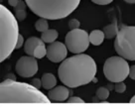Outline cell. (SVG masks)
Returning <instances> with one entry per match:
<instances>
[{
	"mask_svg": "<svg viewBox=\"0 0 135 112\" xmlns=\"http://www.w3.org/2000/svg\"><path fill=\"white\" fill-rule=\"evenodd\" d=\"M26 16H27V13H26L25 10H18V11H15V17L18 21H23L25 20Z\"/></svg>",
	"mask_w": 135,
	"mask_h": 112,
	"instance_id": "obj_20",
	"label": "cell"
},
{
	"mask_svg": "<svg viewBox=\"0 0 135 112\" xmlns=\"http://www.w3.org/2000/svg\"><path fill=\"white\" fill-rule=\"evenodd\" d=\"M97 96L100 100H105L109 96V90L105 87H99L97 90Z\"/></svg>",
	"mask_w": 135,
	"mask_h": 112,
	"instance_id": "obj_18",
	"label": "cell"
},
{
	"mask_svg": "<svg viewBox=\"0 0 135 112\" xmlns=\"http://www.w3.org/2000/svg\"><path fill=\"white\" fill-rule=\"evenodd\" d=\"M129 77L135 80V66H132L129 70Z\"/></svg>",
	"mask_w": 135,
	"mask_h": 112,
	"instance_id": "obj_27",
	"label": "cell"
},
{
	"mask_svg": "<svg viewBox=\"0 0 135 112\" xmlns=\"http://www.w3.org/2000/svg\"><path fill=\"white\" fill-rule=\"evenodd\" d=\"M105 38L104 32L100 30H93L91 33L89 34V41L93 46H99L102 44V42Z\"/></svg>",
	"mask_w": 135,
	"mask_h": 112,
	"instance_id": "obj_12",
	"label": "cell"
},
{
	"mask_svg": "<svg viewBox=\"0 0 135 112\" xmlns=\"http://www.w3.org/2000/svg\"><path fill=\"white\" fill-rule=\"evenodd\" d=\"M18 2H19V0H8L9 5L12 6V7H15V6L18 4Z\"/></svg>",
	"mask_w": 135,
	"mask_h": 112,
	"instance_id": "obj_28",
	"label": "cell"
},
{
	"mask_svg": "<svg viewBox=\"0 0 135 112\" xmlns=\"http://www.w3.org/2000/svg\"><path fill=\"white\" fill-rule=\"evenodd\" d=\"M130 103H135V95L130 99Z\"/></svg>",
	"mask_w": 135,
	"mask_h": 112,
	"instance_id": "obj_31",
	"label": "cell"
},
{
	"mask_svg": "<svg viewBox=\"0 0 135 112\" xmlns=\"http://www.w3.org/2000/svg\"><path fill=\"white\" fill-rule=\"evenodd\" d=\"M15 71L22 77H31L38 71V62L34 56H26L20 58L16 62Z\"/></svg>",
	"mask_w": 135,
	"mask_h": 112,
	"instance_id": "obj_8",
	"label": "cell"
},
{
	"mask_svg": "<svg viewBox=\"0 0 135 112\" xmlns=\"http://www.w3.org/2000/svg\"><path fill=\"white\" fill-rule=\"evenodd\" d=\"M68 102H69V103H84V101L81 99V98H80V97H76V96L71 97L70 99L68 100Z\"/></svg>",
	"mask_w": 135,
	"mask_h": 112,
	"instance_id": "obj_23",
	"label": "cell"
},
{
	"mask_svg": "<svg viewBox=\"0 0 135 112\" xmlns=\"http://www.w3.org/2000/svg\"><path fill=\"white\" fill-rule=\"evenodd\" d=\"M59 36V34L57 32V30L55 29H48L46 31L42 32V35H41V39L45 43H53L55 42V40H57V38Z\"/></svg>",
	"mask_w": 135,
	"mask_h": 112,
	"instance_id": "obj_14",
	"label": "cell"
},
{
	"mask_svg": "<svg viewBox=\"0 0 135 112\" xmlns=\"http://www.w3.org/2000/svg\"><path fill=\"white\" fill-rule=\"evenodd\" d=\"M68 48L61 42H53L47 47V58L53 62H63L67 57Z\"/></svg>",
	"mask_w": 135,
	"mask_h": 112,
	"instance_id": "obj_9",
	"label": "cell"
},
{
	"mask_svg": "<svg viewBox=\"0 0 135 112\" xmlns=\"http://www.w3.org/2000/svg\"><path fill=\"white\" fill-rule=\"evenodd\" d=\"M114 49L118 56L135 61V26H124L118 31L114 40Z\"/></svg>",
	"mask_w": 135,
	"mask_h": 112,
	"instance_id": "obj_5",
	"label": "cell"
},
{
	"mask_svg": "<svg viewBox=\"0 0 135 112\" xmlns=\"http://www.w3.org/2000/svg\"><path fill=\"white\" fill-rule=\"evenodd\" d=\"M69 89L65 86H56L53 87L52 89H49L48 92V97L50 100L53 101H65L69 97Z\"/></svg>",
	"mask_w": 135,
	"mask_h": 112,
	"instance_id": "obj_10",
	"label": "cell"
},
{
	"mask_svg": "<svg viewBox=\"0 0 135 112\" xmlns=\"http://www.w3.org/2000/svg\"><path fill=\"white\" fill-rule=\"evenodd\" d=\"M33 56L36 59H42V58H44L45 56H47V48L45 47V45H44V44L39 45V46L35 49V51H34Z\"/></svg>",
	"mask_w": 135,
	"mask_h": 112,
	"instance_id": "obj_17",
	"label": "cell"
},
{
	"mask_svg": "<svg viewBox=\"0 0 135 112\" xmlns=\"http://www.w3.org/2000/svg\"><path fill=\"white\" fill-rule=\"evenodd\" d=\"M30 10L41 18L59 20L69 16L80 4V0H25Z\"/></svg>",
	"mask_w": 135,
	"mask_h": 112,
	"instance_id": "obj_3",
	"label": "cell"
},
{
	"mask_svg": "<svg viewBox=\"0 0 135 112\" xmlns=\"http://www.w3.org/2000/svg\"><path fill=\"white\" fill-rule=\"evenodd\" d=\"M45 42L43 41L42 39H39L37 37H30L27 41L25 42L24 44V51L27 55L29 56H33L34 54V51L35 49L41 45V44H44Z\"/></svg>",
	"mask_w": 135,
	"mask_h": 112,
	"instance_id": "obj_11",
	"label": "cell"
},
{
	"mask_svg": "<svg viewBox=\"0 0 135 112\" xmlns=\"http://www.w3.org/2000/svg\"><path fill=\"white\" fill-rule=\"evenodd\" d=\"M5 79H13V80H15L16 79V77H15V75H7L6 76H5Z\"/></svg>",
	"mask_w": 135,
	"mask_h": 112,
	"instance_id": "obj_29",
	"label": "cell"
},
{
	"mask_svg": "<svg viewBox=\"0 0 135 112\" xmlns=\"http://www.w3.org/2000/svg\"><path fill=\"white\" fill-rule=\"evenodd\" d=\"M48 19L46 18H40L39 20L36 21L35 23V28L39 32H44L46 30L49 29V23H48Z\"/></svg>",
	"mask_w": 135,
	"mask_h": 112,
	"instance_id": "obj_16",
	"label": "cell"
},
{
	"mask_svg": "<svg viewBox=\"0 0 135 112\" xmlns=\"http://www.w3.org/2000/svg\"><path fill=\"white\" fill-rule=\"evenodd\" d=\"M102 31L104 32L106 39H112V38L116 37V35H117L119 30L117 28V25L115 23H113V24H110L108 26H105Z\"/></svg>",
	"mask_w": 135,
	"mask_h": 112,
	"instance_id": "obj_15",
	"label": "cell"
},
{
	"mask_svg": "<svg viewBox=\"0 0 135 112\" xmlns=\"http://www.w3.org/2000/svg\"><path fill=\"white\" fill-rule=\"evenodd\" d=\"M126 89V85L124 84L123 81H119V82H115V86H114V90L118 93H122L125 91Z\"/></svg>",
	"mask_w": 135,
	"mask_h": 112,
	"instance_id": "obj_19",
	"label": "cell"
},
{
	"mask_svg": "<svg viewBox=\"0 0 135 112\" xmlns=\"http://www.w3.org/2000/svg\"><path fill=\"white\" fill-rule=\"evenodd\" d=\"M61 81L68 87H79L94 79L97 64L89 55L78 54L65 59L58 70Z\"/></svg>",
	"mask_w": 135,
	"mask_h": 112,
	"instance_id": "obj_1",
	"label": "cell"
},
{
	"mask_svg": "<svg viewBox=\"0 0 135 112\" xmlns=\"http://www.w3.org/2000/svg\"><path fill=\"white\" fill-rule=\"evenodd\" d=\"M42 86L45 89H52L57 84V79L52 74H44L42 76Z\"/></svg>",
	"mask_w": 135,
	"mask_h": 112,
	"instance_id": "obj_13",
	"label": "cell"
},
{
	"mask_svg": "<svg viewBox=\"0 0 135 112\" xmlns=\"http://www.w3.org/2000/svg\"><path fill=\"white\" fill-rule=\"evenodd\" d=\"M27 6H28V5H27V3H26V1H22V0H20V1L18 2V4L14 7V11H18V10H25Z\"/></svg>",
	"mask_w": 135,
	"mask_h": 112,
	"instance_id": "obj_22",
	"label": "cell"
},
{
	"mask_svg": "<svg viewBox=\"0 0 135 112\" xmlns=\"http://www.w3.org/2000/svg\"><path fill=\"white\" fill-rule=\"evenodd\" d=\"M124 1L127 3H130V4H134L135 3V0H124Z\"/></svg>",
	"mask_w": 135,
	"mask_h": 112,
	"instance_id": "obj_30",
	"label": "cell"
},
{
	"mask_svg": "<svg viewBox=\"0 0 135 112\" xmlns=\"http://www.w3.org/2000/svg\"><path fill=\"white\" fill-rule=\"evenodd\" d=\"M0 103H50L44 93L32 84L5 79L0 84Z\"/></svg>",
	"mask_w": 135,
	"mask_h": 112,
	"instance_id": "obj_2",
	"label": "cell"
},
{
	"mask_svg": "<svg viewBox=\"0 0 135 112\" xmlns=\"http://www.w3.org/2000/svg\"><path fill=\"white\" fill-rule=\"evenodd\" d=\"M130 67L122 57H111L107 59L103 66L104 76L111 82L123 81L129 75Z\"/></svg>",
	"mask_w": 135,
	"mask_h": 112,
	"instance_id": "obj_6",
	"label": "cell"
},
{
	"mask_svg": "<svg viewBox=\"0 0 135 112\" xmlns=\"http://www.w3.org/2000/svg\"><path fill=\"white\" fill-rule=\"evenodd\" d=\"M112 1L113 0H91V2L98 5H107L109 4V3H111Z\"/></svg>",
	"mask_w": 135,
	"mask_h": 112,
	"instance_id": "obj_24",
	"label": "cell"
},
{
	"mask_svg": "<svg viewBox=\"0 0 135 112\" xmlns=\"http://www.w3.org/2000/svg\"><path fill=\"white\" fill-rule=\"evenodd\" d=\"M24 43V39H23V36L22 35H19V38H18V41H17L16 44V49H20Z\"/></svg>",
	"mask_w": 135,
	"mask_h": 112,
	"instance_id": "obj_26",
	"label": "cell"
},
{
	"mask_svg": "<svg viewBox=\"0 0 135 112\" xmlns=\"http://www.w3.org/2000/svg\"><path fill=\"white\" fill-rule=\"evenodd\" d=\"M89 43V35L80 28L71 30L65 38V44L68 50L73 54L84 53V51L88 50Z\"/></svg>",
	"mask_w": 135,
	"mask_h": 112,
	"instance_id": "obj_7",
	"label": "cell"
},
{
	"mask_svg": "<svg viewBox=\"0 0 135 112\" xmlns=\"http://www.w3.org/2000/svg\"><path fill=\"white\" fill-rule=\"evenodd\" d=\"M15 15L3 5H0V61L3 62L16 50L19 38L18 23Z\"/></svg>",
	"mask_w": 135,
	"mask_h": 112,
	"instance_id": "obj_4",
	"label": "cell"
},
{
	"mask_svg": "<svg viewBox=\"0 0 135 112\" xmlns=\"http://www.w3.org/2000/svg\"><path fill=\"white\" fill-rule=\"evenodd\" d=\"M80 21L76 20V19H72V20H70L69 22V28L71 30H75V29H78V28H80Z\"/></svg>",
	"mask_w": 135,
	"mask_h": 112,
	"instance_id": "obj_21",
	"label": "cell"
},
{
	"mask_svg": "<svg viewBox=\"0 0 135 112\" xmlns=\"http://www.w3.org/2000/svg\"><path fill=\"white\" fill-rule=\"evenodd\" d=\"M31 84H32L33 86L39 88V87L42 86V79H32V82H31Z\"/></svg>",
	"mask_w": 135,
	"mask_h": 112,
	"instance_id": "obj_25",
	"label": "cell"
}]
</instances>
